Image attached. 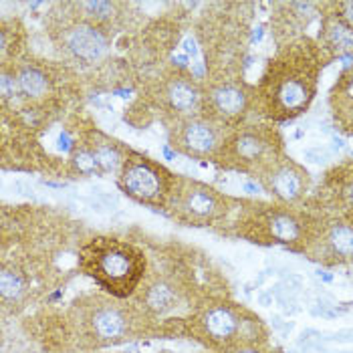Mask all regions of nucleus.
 I'll use <instances>...</instances> for the list:
<instances>
[{"label":"nucleus","mask_w":353,"mask_h":353,"mask_svg":"<svg viewBox=\"0 0 353 353\" xmlns=\"http://www.w3.org/2000/svg\"><path fill=\"white\" fill-rule=\"evenodd\" d=\"M87 150L93 156L99 172H115L117 168H121V163L125 160L121 156V152L117 150V145L113 141H109L108 137L99 136V134H97V139L89 141Z\"/></svg>","instance_id":"obj_19"},{"label":"nucleus","mask_w":353,"mask_h":353,"mask_svg":"<svg viewBox=\"0 0 353 353\" xmlns=\"http://www.w3.org/2000/svg\"><path fill=\"white\" fill-rule=\"evenodd\" d=\"M323 243L331 256L352 259L353 256V224L350 222H331L325 228Z\"/></svg>","instance_id":"obj_17"},{"label":"nucleus","mask_w":353,"mask_h":353,"mask_svg":"<svg viewBox=\"0 0 353 353\" xmlns=\"http://www.w3.org/2000/svg\"><path fill=\"white\" fill-rule=\"evenodd\" d=\"M252 105L254 95L245 85L234 81L218 83L204 95V117L220 128H226L239 123Z\"/></svg>","instance_id":"obj_6"},{"label":"nucleus","mask_w":353,"mask_h":353,"mask_svg":"<svg viewBox=\"0 0 353 353\" xmlns=\"http://www.w3.org/2000/svg\"><path fill=\"white\" fill-rule=\"evenodd\" d=\"M281 158V136L269 125H246L220 143L214 160L224 168L265 172Z\"/></svg>","instance_id":"obj_3"},{"label":"nucleus","mask_w":353,"mask_h":353,"mask_svg":"<svg viewBox=\"0 0 353 353\" xmlns=\"http://www.w3.org/2000/svg\"><path fill=\"white\" fill-rule=\"evenodd\" d=\"M263 188L281 202H297L309 190V174L289 158H279L259 174Z\"/></svg>","instance_id":"obj_8"},{"label":"nucleus","mask_w":353,"mask_h":353,"mask_svg":"<svg viewBox=\"0 0 353 353\" xmlns=\"http://www.w3.org/2000/svg\"><path fill=\"white\" fill-rule=\"evenodd\" d=\"M248 224H256L259 232L274 243L291 245L305 236V218L283 210L281 206H265L256 212V220H250Z\"/></svg>","instance_id":"obj_9"},{"label":"nucleus","mask_w":353,"mask_h":353,"mask_svg":"<svg viewBox=\"0 0 353 353\" xmlns=\"http://www.w3.org/2000/svg\"><path fill=\"white\" fill-rule=\"evenodd\" d=\"M321 71V47L299 37L279 47L256 85L254 105L274 121H287L311 105Z\"/></svg>","instance_id":"obj_1"},{"label":"nucleus","mask_w":353,"mask_h":353,"mask_svg":"<svg viewBox=\"0 0 353 353\" xmlns=\"http://www.w3.org/2000/svg\"><path fill=\"white\" fill-rule=\"evenodd\" d=\"M25 289V283L21 279V274L14 271L4 269L0 274V293L4 299H17Z\"/></svg>","instance_id":"obj_21"},{"label":"nucleus","mask_w":353,"mask_h":353,"mask_svg":"<svg viewBox=\"0 0 353 353\" xmlns=\"http://www.w3.org/2000/svg\"><path fill=\"white\" fill-rule=\"evenodd\" d=\"M79 8H83L85 17L93 23H105L113 17V10H115V4L113 2H81Z\"/></svg>","instance_id":"obj_22"},{"label":"nucleus","mask_w":353,"mask_h":353,"mask_svg":"<svg viewBox=\"0 0 353 353\" xmlns=\"http://www.w3.org/2000/svg\"><path fill=\"white\" fill-rule=\"evenodd\" d=\"M119 186L137 202L165 208L176 186V178L160 163L132 152L119 168Z\"/></svg>","instance_id":"obj_4"},{"label":"nucleus","mask_w":353,"mask_h":353,"mask_svg":"<svg viewBox=\"0 0 353 353\" xmlns=\"http://www.w3.org/2000/svg\"><path fill=\"white\" fill-rule=\"evenodd\" d=\"M333 8H335V14L339 17V21L345 23L353 30V0L352 2H337V4H333Z\"/></svg>","instance_id":"obj_23"},{"label":"nucleus","mask_w":353,"mask_h":353,"mask_svg":"<svg viewBox=\"0 0 353 353\" xmlns=\"http://www.w3.org/2000/svg\"><path fill=\"white\" fill-rule=\"evenodd\" d=\"M331 108L343 130L353 132V69L345 71L331 91Z\"/></svg>","instance_id":"obj_15"},{"label":"nucleus","mask_w":353,"mask_h":353,"mask_svg":"<svg viewBox=\"0 0 353 353\" xmlns=\"http://www.w3.org/2000/svg\"><path fill=\"white\" fill-rule=\"evenodd\" d=\"M160 93L168 109L184 115L186 119L204 111V93L188 75H172L160 85Z\"/></svg>","instance_id":"obj_10"},{"label":"nucleus","mask_w":353,"mask_h":353,"mask_svg":"<svg viewBox=\"0 0 353 353\" xmlns=\"http://www.w3.org/2000/svg\"><path fill=\"white\" fill-rule=\"evenodd\" d=\"M176 303V295L168 285H156L145 293V305L156 311V313H165L174 307Z\"/></svg>","instance_id":"obj_20"},{"label":"nucleus","mask_w":353,"mask_h":353,"mask_svg":"<svg viewBox=\"0 0 353 353\" xmlns=\"http://www.w3.org/2000/svg\"><path fill=\"white\" fill-rule=\"evenodd\" d=\"M198 325H200V333L210 343H228L239 335L241 321H239V317H236V313L232 309L216 305V307L206 309L200 315Z\"/></svg>","instance_id":"obj_12"},{"label":"nucleus","mask_w":353,"mask_h":353,"mask_svg":"<svg viewBox=\"0 0 353 353\" xmlns=\"http://www.w3.org/2000/svg\"><path fill=\"white\" fill-rule=\"evenodd\" d=\"M220 143V125L212 123L204 115L184 119L172 132V145L192 158H214Z\"/></svg>","instance_id":"obj_7"},{"label":"nucleus","mask_w":353,"mask_h":353,"mask_svg":"<svg viewBox=\"0 0 353 353\" xmlns=\"http://www.w3.org/2000/svg\"><path fill=\"white\" fill-rule=\"evenodd\" d=\"M321 37H323V43H325L323 49H331V51H337V53L353 49V30L345 23H341L335 12H329L323 19Z\"/></svg>","instance_id":"obj_18"},{"label":"nucleus","mask_w":353,"mask_h":353,"mask_svg":"<svg viewBox=\"0 0 353 353\" xmlns=\"http://www.w3.org/2000/svg\"><path fill=\"white\" fill-rule=\"evenodd\" d=\"M17 87L28 99H41L51 91V77L41 65H25L17 73Z\"/></svg>","instance_id":"obj_16"},{"label":"nucleus","mask_w":353,"mask_h":353,"mask_svg":"<svg viewBox=\"0 0 353 353\" xmlns=\"http://www.w3.org/2000/svg\"><path fill=\"white\" fill-rule=\"evenodd\" d=\"M91 327L93 333L103 341H119L128 335V315L119 307L101 305L91 313Z\"/></svg>","instance_id":"obj_14"},{"label":"nucleus","mask_w":353,"mask_h":353,"mask_svg":"<svg viewBox=\"0 0 353 353\" xmlns=\"http://www.w3.org/2000/svg\"><path fill=\"white\" fill-rule=\"evenodd\" d=\"M165 208H172L176 216L188 224L202 226L224 216L228 206L226 198L214 188L196 180H176Z\"/></svg>","instance_id":"obj_5"},{"label":"nucleus","mask_w":353,"mask_h":353,"mask_svg":"<svg viewBox=\"0 0 353 353\" xmlns=\"http://www.w3.org/2000/svg\"><path fill=\"white\" fill-rule=\"evenodd\" d=\"M63 47L81 61H97L108 51L109 41L105 32L91 23H75L61 32Z\"/></svg>","instance_id":"obj_11"},{"label":"nucleus","mask_w":353,"mask_h":353,"mask_svg":"<svg viewBox=\"0 0 353 353\" xmlns=\"http://www.w3.org/2000/svg\"><path fill=\"white\" fill-rule=\"evenodd\" d=\"M79 263L83 271L115 297L132 295L145 271L143 252L115 239L91 241L81 250Z\"/></svg>","instance_id":"obj_2"},{"label":"nucleus","mask_w":353,"mask_h":353,"mask_svg":"<svg viewBox=\"0 0 353 353\" xmlns=\"http://www.w3.org/2000/svg\"><path fill=\"white\" fill-rule=\"evenodd\" d=\"M239 353H259V352H252V350H245V352H239Z\"/></svg>","instance_id":"obj_24"},{"label":"nucleus","mask_w":353,"mask_h":353,"mask_svg":"<svg viewBox=\"0 0 353 353\" xmlns=\"http://www.w3.org/2000/svg\"><path fill=\"white\" fill-rule=\"evenodd\" d=\"M325 194L329 204L341 210L353 224V165H339L325 178Z\"/></svg>","instance_id":"obj_13"}]
</instances>
